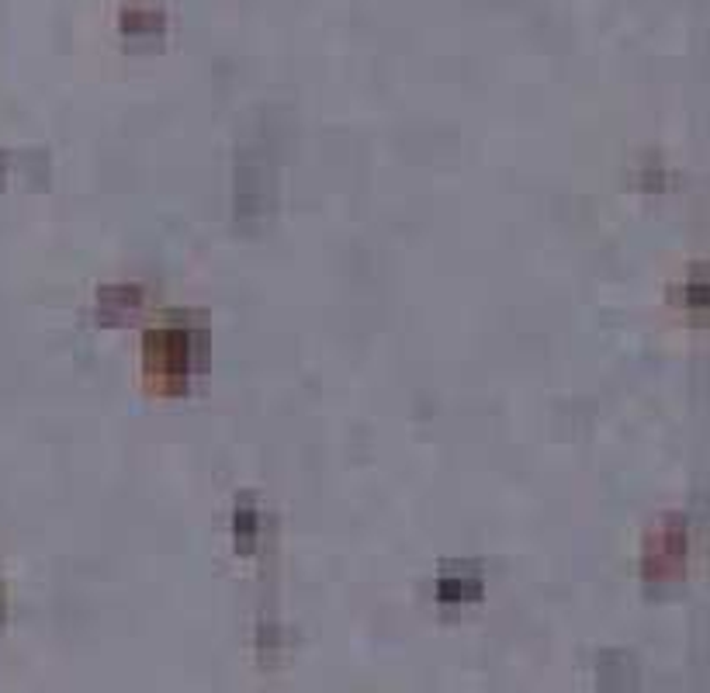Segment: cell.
<instances>
[{
    "instance_id": "7a4b0ae2",
    "label": "cell",
    "mask_w": 710,
    "mask_h": 693,
    "mask_svg": "<svg viewBox=\"0 0 710 693\" xmlns=\"http://www.w3.org/2000/svg\"><path fill=\"white\" fill-rule=\"evenodd\" d=\"M195 330L191 326H160L146 336V368L163 388L177 392L195 371Z\"/></svg>"
},
{
    "instance_id": "ba28073f",
    "label": "cell",
    "mask_w": 710,
    "mask_h": 693,
    "mask_svg": "<svg viewBox=\"0 0 710 693\" xmlns=\"http://www.w3.org/2000/svg\"><path fill=\"white\" fill-rule=\"evenodd\" d=\"M0 617H4V590H0Z\"/></svg>"
},
{
    "instance_id": "277c9868",
    "label": "cell",
    "mask_w": 710,
    "mask_h": 693,
    "mask_svg": "<svg viewBox=\"0 0 710 693\" xmlns=\"http://www.w3.org/2000/svg\"><path fill=\"white\" fill-rule=\"evenodd\" d=\"M482 593V579L472 572V569H461V566H451L444 569L440 579H437V596L444 604H464V601H475Z\"/></svg>"
},
{
    "instance_id": "3957f363",
    "label": "cell",
    "mask_w": 710,
    "mask_h": 693,
    "mask_svg": "<svg viewBox=\"0 0 710 693\" xmlns=\"http://www.w3.org/2000/svg\"><path fill=\"white\" fill-rule=\"evenodd\" d=\"M142 306V292L136 285H115L101 288L98 295V320L101 323H128Z\"/></svg>"
},
{
    "instance_id": "5b68a950",
    "label": "cell",
    "mask_w": 710,
    "mask_h": 693,
    "mask_svg": "<svg viewBox=\"0 0 710 693\" xmlns=\"http://www.w3.org/2000/svg\"><path fill=\"white\" fill-rule=\"evenodd\" d=\"M257 531H260L257 507H250V499H239V507L233 513V537L239 555H250L257 548Z\"/></svg>"
},
{
    "instance_id": "52a82bcc",
    "label": "cell",
    "mask_w": 710,
    "mask_h": 693,
    "mask_svg": "<svg viewBox=\"0 0 710 693\" xmlns=\"http://www.w3.org/2000/svg\"><path fill=\"white\" fill-rule=\"evenodd\" d=\"M4 171H8V160L0 157V184H4Z\"/></svg>"
},
{
    "instance_id": "8992f818",
    "label": "cell",
    "mask_w": 710,
    "mask_h": 693,
    "mask_svg": "<svg viewBox=\"0 0 710 693\" xmlns=\"http://www.w3.org/2000/svg\"><path fill=\"white\" fill-rule=\"evenodd\" d=\"M686 295H689V298H686V306H689V309H694L697 302H700V309H703V306H707V285H703V277H700V281H689Z\"/></svg>"
},
{
    "instance_id": "6da1fadb",
    "label": "cell",
    "mask_w": 710,
    "mask_h": 693,
    "mask_svg": "<svg viewBox=\"0 0 710 693\" xmlns=\"http://www.w3.org/2000/svg\"><path fill=\"white\" fill-rule=\"evenodd\" d=\"M277 205L274 163L260 146H242L233 181V215L242 233H260L271 222Z\"/></svg>"
}]
</instances>
